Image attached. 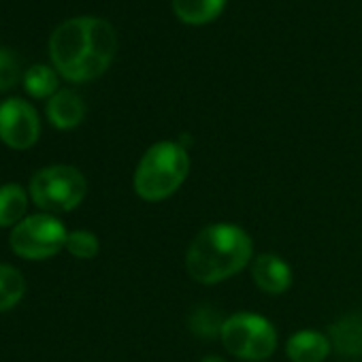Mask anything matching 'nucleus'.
<instances>
[{"mask_svg": "<svg viewBox=\"0 0 362 362\" xmlns=\"http://www.w3.org/2000/svg\"><path fill=\"white\" fill-rule=\"evenodd\" d=\"M117 52L115 28L100 18H71L49 37V58L58 75L71 83L98 79Z\"/></svg>", "mask_w": 362, "mask_h": 362, "instance_id": "obj_1", "label": "nucleus"}, {"mask_svg": "<svg viewBox=\"0 0 362 362\" xmlns=\"http://www.w3.org/2000/svg\"><path fill=\"white\" fill-rule=\"evenodd\" d=\"M254 260V241L237 224L220 222L203 228L186 252L188 275L205 286L230 279Z\"/></svg>", "mask_w": 362, "mask_h": 362, "instance_id": "obj_2", "label": "nucleus"}, {"mask_svg": "<svg viewBox=\"0 0 362 362\" xmlns=\"http://www.w3.org/2000/svg\"><path fill=\"white\" fill-rule=\"evenodd\" d=\"M188 173L190 156L186 147L175 141H158L136 164L134 192L147 203L164 201L181 188Z\"/></svg>", "mask_w": 362, "mask_h": 362, "instance_id": "obj_3", "label": "nucleus"}, {"mask_svg": "<svg viewBox=\"0 0 362 362\" xmlns=\"http://www.w3.org/2000/svg\"><path fill=\"white\" fill-rule=\"evenodd\" d=\"M28 192L33 203L45 214H64L83 203L88 194V181L79 168L54 164L33 175Z\"/></svg>", "mask_w": 362, "mask_h": 362, "instance_id": "obj_4", "label": "nucleus"}, {"mask_svg": "<svg viewBox=\"0 0 362 362\" xmlns=\"http://www.w3.org/2000/svg\"><path fill=\"white\" fill-rule=\"evenodd\" d=\"M220 339L226 351L254 362L267 360L277 349L275 326L267 317L252 311H241L226 317Z\"/></svg>", "mask_w": 362, "mask_h": 362, "instance_id": "obj_5", "label": "nucleus"}, {"mask_svg": "<svg viewBox=\"0 0 362 362\" xmlns=\"http://www.w3.org/2000/svg\"><path fill=\"white\" fill-rule=\"evenodd\" d=\"M66 239L69 233L56 216L35 214L11 228L9 245L24 260H47L66 250Z\"/></svg>", "mask_w": 362, "mask_h": 362, "instance_id": "obj_6", "label": "nucleus"}, {"mask_svg": "<svg viewBox=\"0 0 362 362\" xmlns=\"http://www.w3.org/2000/svg\"><path fill=\"white\" fill-rule=\"evenodd\" d=\"M41 134L37 109L24 98H7L0 103V141L11 149H30Z\"/></svg>", "mask_w": 362, "mask_h": 362, "instance_id": "obj_7", "label": "nucleus"}, {"mask_svg": "<svg viewBox=\"0 0 362 362\" xmlns=\"http://www.w3.org/2000/svg\"><path fill=\"white\" fill-rule=\"evenodd\" d=\"M252 279L267 294H284L292 286L290 264L275 254H260L252 262Z\"/></svg>", "mask_w": 362, "mask_h": 362, "instance_id": "obj_8", "label": "nucleus"}, {"mask_svg": "<svg viewBox=\"0 0 362 362\" xmlns=\"http://www.w3.org/2000/svg\"><path fill=\"white\" fill-rule=\"evenodd\" d=\"M45 113H47V119L54 128L73 130L86 117V103L75 90L62 88L47 100Z\"/></svg>", "mask_w": 362, "mask_h": 362, "instance_id": "obj_9", "label": "nucleus"}, {"mask_svg": "<svg viewBox=\"0 0 362 362\" xmlns=\"http://www.w3.org/2000/svg\"><path fill=\"white\" fill-rule=\"evenodd\" d=\"M330 339L317 330H298L286 343V354L292 362H324L330 354Z\"/></svg>", "mask_w": 362, "mask_h": 362, "instance_id": "obj_10", "label": "nucleus"}, {"mask_svg": "<svg viewBox=\"0 0 362 362\" xmlns=\"http://www.w3.org/2000/svg\"><path fill=\"white\" fill-rule=\"evenodd\" d=\"M328 339L341 356H362V315L347 313L337 320L328 330Z\"/></svg>", "mask_w": 362, "mask_h": 362, "instance_id": "obj_11", "label": "nucleus"}, {"mask_svg": "<svg viewBox=\"0 0 362 362\" xmlns=\"http://www.w3.org/2000/svg\"><path fill=\"white\" fill-rule=\"evenodd\" d=\"M175 16L188 26H205L218 20L226 7V0H170Z\"/></svg>", "mask_w": 362, "mask_h": 362, "instance_id": "obj_12", "label": "nucleus"}, {"mask_svg": "<svg viewBox=\"0 0 362 362\" xmlns=\"http://www.w3.org/2000/svg\"><path fill=\"white\" fill-rule=\"evenodd\" d=\"M28 192L20 184L0 186V228L18 226L26 218Z\"/></svg>", "mask_w": 362, "mask_h": 362, "instance_id": "obj_13", "label": "nucleus"}, {"mask_svg": "<svg viewBox=\"0 0 362 362\" xmlns=\"http://www.w3.org/2000/svg\"><path fill=\"white\" fill-rule=\"evenodd\" d=\"M24 90L28 92V96L33 98H52L58 90H60V75L54 66L47 64H33L24 77H22Z\"/></svg>", "mask_w": 362, "mask_h": 362, "instance_id": "obj_14", "label": "nucleus"}, {"mask_svg": "<svg viewBox=\"0 0 362 362\" xmlns=\"http://www.w3.org/2000/svg\"><path fill=\"white\" fill-rule=\"evenodd\" d=\"M26 292V279L24 275L11 267V264H0V313L13 309Z\"/></svg>", "mask_w": 362, "mask_h": 362, "instance_id": "obj_15", "label": "nucleus"}, {"mask_svg": "<svg viewBox=\"0 0 362 362\" xmlns=\"http://www.w3.org/2000/svg\"><path fill=\"white\" fill-rule=\"evenodd\" d=\"M226 317H222V313L214 307H199L192 315H190V330L203 339H214L222 334V326H224Z\"/></svg>", "mask_w": 362, "mask_h": 362, "instance_id": "obj_16", "label": "nucleus"}, {"mask_svg": "<svg viewBox=\"0 0 362 362\" xmlns=\"http://www.w3.org/2000/svg\"><path fill=\"white\" fill-rule=\"evenodd\" d=\"M100 250V243H98V237L94 233H88V230H73L69 233V239H66V252L79 260H90V258H96Z\"/></svg>", "mask_w": 362, "mask_h": 362, "instance_id": "obj_17", "label": "nucleus"}, {"mask_svg": "<svg viewBox=\"0 0 362 362\" xmlns=\"http://www.w3.org/2000/svg\"><path fill=\"white\" fill-rule=\"evenodd\" d=\"M22 79L20 60L13 52L0 47V92L16 88Z\"/></svg>", "mask_w": 362, "mask_h": 362, "instance_id": "obj_18", "label": "nucleus"}, {"mask_svg": "<svg viewBox=\"0 0 362 362\" xmlns=\"http://www.w3.org/2000/svg\"><path fill=\"white\" fill-rule=\"evenodd\" d=\"M201 362H226V360L220 358V356H207V358H203Z\"/></svg>", "mask_w": 362, "mask_h": 362, "instance_id": "obj_19", "label": "nucleus"}]
</instances>
